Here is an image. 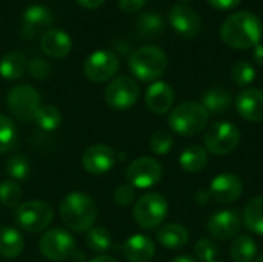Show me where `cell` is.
<instances>
[{
    "label": "cell",
    "instance_id": "1",
    "mask_svg": "<svg viewBox=\"0 0 263 262\" xmlns=\"http://www.w3.org/2000/svg\"><path fill=\"white\" fill-rule=\"evenodd\" d=\"M262 34V20L250 11L231 14L220 28L222 40L234 49L254 48L260 43Z\"/></svg>",
    "mask_w": 263,
    "mask_h": 262
},
{
    "label": "cell",
    "instance_id": "2",
    "mask_svg": "<svg viewBox=\"0 0 263 262\" xmlns=\"http://www.w3.org/2000/svg\"><path fill=\"white\" fill-rule=\"evenodd\" d=\"M59 213L68 229L74 232H86L97 219V205L91 196L74 191L62 199Z\"/></svg>",
    "mask_w": 263,
    "mask_h": 262
},
{
    "label": "cell",
    "instance_id": "3",
    "mask_svg": "<svg viewBox=\"0 0 263 262\" xmlns=\"http://www.w3.org/2000/svg\"><path fill=\"white\" fill-rule=\"evenodd\" d=\"M210 113L200 102L188 100L177 105L168 116L170 128L180 136H196L208 125Z\"/></svg>",
    "mask_w": 263,
    "mask_h": 262
},
{
    "label": "cell",
    "instance_id": "4",
    "mask_svg": "<svg viewBox=\"0 0 263 262\" xmlns=\"http://www.w3.org/2000/svg\"><path fill=\"white\" fill-rule=\"evenodd\" d=\"M168 68L166 53L159 46H143L129 59L131 73L143 82H153L162 77Z\"/></svg>",
    "mask_w": 263,
    "mask_h": 262
},
{
    "label": "cell",
    "instance_id": "5",
    "mask_svg": "<svg viewBox=\"0 0 263 262\" xmlns=\"http://www.w3.org/2000/svg\"><path fill=\"white\" fill-rule=\"evenodd\" d=\"M168 215V202L159 193H146L136 201L134 221L145 230H154L163 224Z\"/></svg>",
    "mask_w": 263,
    "mask_h": 262
},
{
    "label": "cell",
    "instance_id": "6",
    "mask_svg": "<svg viewBox=\"0 0 263 262\" xmlns=\"http://www.w3.org/2000/svg\"><path fill=\"white\" fill-rule=\"evenodd\" d=\"M203 144L206 151L225 156L234 151L240 144V131L231 122H216L205 131Z\"/></svg>",
    "mask_w": 263,
    "mask_h": 262
},
{
    "label": "cell",
    "instance_id": "7",
    "mask_svg": "<svg viewBox=\"0 0 263 262\" xmlns=\"http://www.w3.org/2000/svg\"><path fill=\"white\" fill-rule=\"evenodd\" d=\"M54 218L52 208L49 204L43 201H28L17 207L14 219L15 224L28 232V233H37L45 230Z\"/></svg>",
    "mask_w": 263,
    "mask_h": 262
},
{
    "label": "cell",
    "instance_id": "8",
    "mask_svg": "<svg viewBox=\"0 0 263 262\" xmlns=\"http://www.w3.org/2000/svg\"><path fill=\"white\" fill-rule=\"evenodd\" d=\"M6 107L17 120L31 122L40 108V94L31 85H17L8 93Z\"/></svg>",
    "mask_w": 263,
    "mask_h": 262
},
{
    "label": "cell",
    "instance_id": "9",
    "mask_svg": "<svg viewBox=\"0 0 263 262\" xmlns=\"http://www.w3.org/2000/svg\"><path fill=\"white\" fill-rule=\"evenodd\" d=\"M40 252L49 261H65L76 253V239L62 229H51L40 238Z\"/></svg>",
    "mask_w": 263,
    "mask_h": 262
},
{
    "label": "cell",
    "instance_id": "10",
    "mask_svg": "<svg viewBox=\"0 0 263 262\" xmlns=\"http://www.w3.org/2000/svg\"><path fill=\"white\" fill-rule=\"evenodd\" d=\"M119 57L108 49H99L88 56L83 63V73L91 82L100 83L111 80L119 71Z\"/></svg>",
    "mask_w": 263,
    "mask_h": 262
},
{
    "label": "cell",
    "instance_id": "11",
    "mask_svg": "<svg viewBox=\"0 0 263 262\" xmlns=\"http://www.w3.org/2000/svg\"><path fill=\"white\" fill-rule=\"evenodd\" d=\"M139 85L133 77L120 76L112 79L105 90V100L114 110H128L139 99Z\"/></svg>",
    "mask_w": 263,
    "mask_h": 262
},
{
    "label": "cell",
    "instance_id": "12",
    "mask_svg": "<svg viewBox=\"0 0 263 262\" xmlns=\"http://www.w3.org/2000/svg\"><path fill=\"white\" fill-rule=\"evenodd\" d=\"M162 165L148 156L133 161L126 168V179L134 188L146 190L154 187L162 179Z\"/></svg>",
    "mask_w": 263,
    "mask_h": 262
},
{
    "label": "cell",
    "instance_id": "13",
    "mask_svg": "<svg viewBox=\"0 0 263 262\" xmlns=\"http://www.w3.org/2000/svg\"><path fill=\"white\" fill-rule=\"evenodd\" d=\"M117 162V156L116 151L103 144H96L91 145L85 150V153L82 154V165L83 168L94 176H100L108 173L114 164Z\"/></svg>",
    "mask_w": 263,
    "mask_h": 262
},
{
    "label": "cell",
    "instance_id": "14",
    "mask_svg": "<svg viewBox=\"0 0 263 262\" xmlns=\"http://www.w3.org/2000/svg\"><path fill=\"white\" fill-rule=\"evenodd\" d=\"M243 193V182L234 173H220L210 184V195L217 204H231Z\"/></svg>",
    "mask_w": 263,
    "mask_h": 262
},
{
    "label": "cell",
    "instance_id": "15",
    "mask_svg": "<svg viewBox=\"0 0 263 262\" xmlns=\"http://www.w3.org/2000/svg\"><path fill=\"white\" fill-rule=\"evenodd\" d=\"M208 232L219 241H230L236 238L242 227V219L237 210H220L208 221Z\"/></svg>",
    "mask_w": 263,
    "mask_h": 262
},
{
    "label": "cell",
    "instance_id": "16",
    "mask_svg": "<svg viewBox=\"0 0 263 262\" xmlns=\"http://www.w3.org/2000/svg\"><path fill=\"white\" fill-rule=\"evenodd\" d=\"M170 23L177 34L186 39L196 37L202 29L200 15L188 5H174L170 11Z\"/></svg>",
    "mask_w": 263,
    "mask_h": 262
},
{
    "label": "cell",
    "instance_id": "17",
    "mask_svg": "<svg viewBox=\"0 0 263 262\" xmlns=\"http://www.w3.org/2000/svg\"><path fill=\"white\" fill-rule=\"evenodd\" d=\"M23 25H22V37L32 39L40 31L46 29L52 23V12L45 5H29L23 11Z\"/></svg>",
    "mask_w": 263,
    "mask_h": 262
},
{
    "label": "cell",
    "instance_id": "18",
    "mask_svg": "<svg viewBox=\"0 0 263 262\" xmlns=\"http://www.w3.org/2000/svg\"><path fill=\"white\" fill-rule=\"evenodd\" d=\"M237 113L248 122H263V90L245 88L236 97Z\"/></svg>",
    "mask_w": 263,
    "mask_h": 262
},
{
    "label": "cell",
    "instance_id": "19",
    "mask_svg": "<svg viewBox=\"0 0 263 262\" xmlns=\"http://www.w3.org/2000/svg\"><path fill=\"white\" fill-rule=\"evenodd\" d=\"M174 90L166 82H154L149 85L145 94L146 107L154 114H166L174 103Z\"/></svg>",
    "mask_w": 263,
    "mask_h": 262
},
{
    "label": "cell",
    "instance_id": "20",
    "mask_svg": "<svg viewBox=\"0 0 263 262\" xmlns=\"http://www.w3.org/2000/svg\"><path fill=\"white\" fill-rule=\"evenodd\" d=\"M42 51L52 59H63L72 49V40L63 29H48L40 39Z\"/></svg>",
    "mask_w": 263,
    "mask_h": 262
},
{
    "label": "cell",
    "instance_id": "21",
    "mask_svg": "<svg viewBox=\"0 0 263 262\" xmlns=\"http://www.w3.org/2000/svg\"><path fill=\"white\" fill-rule=\"evenodd\" d=\"M123 256L129 262H148L156 255V246L145 235H133L123 244Z\"/></svg>",
    "mask_w": 263,
    "mask_h": 262
},
{
    "label": "cell",
    "instance_id": "22",
    "mask_svg": "<svg viewBox=\"0 0 263 262\" xmlns=\"http://www.w3.org/2000/svg\"><path fill=\"white\" fill-rule=\"evenodd\" d=\"M157 241L170 250H179L188 242V230L180 224H165L157 232Z\"/></svg>",
    "mask_w": 263,
    "mask_h": 262
},
{
    "label": "cell",
    "instance_id": "23",
    "mask_svg": "<svg viewBox=\"0 0 263 262\" xmlns=\"http://www.w3.org/2000/svg\"><path fill=\"white\" fill-rule=\"evenodd\" d=\"M23 249L25 241L18 230L12 227L0 229V256H3L5 259H14L20 256Z\"/></svg>",
    "mask_w": 263,
    "mask_h": 262
},
{
    "label": "cell",
    "instance_id": "24",
    "mask_svg": "<svg viewBox=\"0 0 263 262\" xmlns=\"http://www.w3.org/2000/svg\"><path fill=\"white\" fill-rule=\"evenodd\" d=\"M231 102H233V99H231V93L228 90H225L222 86H214L202 94L200 103L205 107V110L208 113L222 114L231 107Z\"/></svg>",
    "mask_w": 263,
    "mask_h": 262
},
{
    "label": "cell",
    "instance_id": "25",
    "mask_svg": "<svg viewBox=\"0 0 263 262\" xmlns=\"http://www.w3.org/2000/svg\"><path fill=\"white\" fill-rule=\"evenodd\" d=\"M179 164L188 173H199L208 164V153L200 145H190L180 153Z\"/></svg>",
    "mask_w": 263,
    "mask_h": 262
},
{
    "label": "cell",
    "instance_id": "26",
    "mask_svg": "<svg viewBox=\"0 0 263 262\" xmlns=\"http://www.w3.org/2000/svg\"><path fill=\"white\" fill-rule=\"evenodd\" d=\"M28 68L26 57L18 51L6 53L0 59V76L6 80H17Z\"/></svg>",
    "mask_w": 263,
    "mask_h": 262
},
{
    "label": "cell",
    "instance_id": "27",
    "mask_svg": "<svg viewBox=\"0 0 263 262\" xmlns=\"http://www.w3.org/2000/svg\"><path fill=\"white\" fill-rule=\"evenodd\" d=\"M242 222L250 232L263 236V196L251 199L245 205Z\"/></svg>",
    "mask_w": 263,
    "mask_h": 262
},
{
    "label": "cell",
    "instance_id": "28",
    "mask_svg": "<svg viewBox=\"0 0 263 262\" xmlns=\"http://www.w3.org/2000/svg\"><path fill=\"white\" fill-rule=\"evenodd\" d=\"M230 255L234 262H253L257 255L256 241L248 235H240L231 244Z\"/></svg>",
    "mask_w": 263,
    "mask_h": 262
},
{
    "label": "cell",
    "instance_id": "29",
    "mask_svg": "<svg viewBox=\"0 0 263 262\" xmlns=\"http://www.w3.org/2000/svg\"><path fill=\"white\" fill-rule=\"evenodd\" d=\"M136 28L142 37H154L163 32L165 20L157 12H145L137 19Z\"/></svg>",
    "mask_w": 263,
    "mask_h": 262
},
{
    "label": "cell",
    "instance_id": "30",
    "mask_svg": "<svg viewBox=\"0 0 263 262\" xmlns=\"http://www.w3.org/2000/svg\"><path fill=\"white\" fill-rule=\"evenodd\" d=\"M35 124L45 131H54L62 125V113L54 105H43L35 114Z\"/></svg>",
    "mask_w": 263,
    "mask_h": 262
},
{
    "label": "cell",
    "instance_id": "31",
    "mask_svg": "<svg viewBox=\"0 0 263 262\" xmlns=\"http://www.w3.org/2000/svg\"><path fill=\"white\" fill-rule=\"evenodd\" d=\"M85 242L92 252L103 253V252L109 250V247L112 246V238H111V233L106 229H103V227H91L88 230L86 236H85Z\"/></svg>",
    "mask_w": 263,
    "mask_h": 262
},
{
    "label": "cell",
    "instance_id": "32",
    "mask_svg": "<svg viewBox=\"0 0 263 262\" xmlns=\"http://www.w3.org/2000/svg\"><path fill=\"white\" fill-rule=\"evenodd\" d=\"M0 202L9 208H17L22 204V188L15 181L11 179L0 184Z\"/></svg>",
    "mask_w": 263,
    "mask_h": 262
},
{
    "label": "cell",
    "instance_id": "33",
    "mask_svg": "<svg viewBox=\"0 0 263 262\" xmlns=\"http://www.w3.org/2000/svg\"><path fill=\"white\" fill-rule=\"evenodd\" d=\"M17 144V130L12 120L0 114V154L8 153Z\"/></svg>",
    "mask_w": 263,
    "mask_h": 262
},
{
    "label": "cell",
    "instance_id": "34",
    "mask_svg": "<svg viewBox=\"0 0 263 262\" xmlns=\"http://www.w3.org/2000/svg\"><path fill=\"white\" fill-rule=\"evenodd\" d=\"M231 79L239 86H248L256 79V69L253 68V65L250 62L240 60V62H237L233 66V69H231Z\"/></svg>",
    "mask_w": 263,
    "mask_h": 262
},
{
    "label": "cell",
    "instance_id": "35",
    "mask_svg": "<svg viewBox=\"0 0 263 262\" xmlns=\"http://www.w3.org/2000/svg\"><path fill=\"white\" fill-rule=\"evenodd\" d=\"M174 145V139H173V134L166 130H159L156 131L151 139H149V148L154 154H159V156H163V154H168L171 151Z\"/></svg>",
    "mask_w": 263,
    "mask_h": 262
},
{
    "label": "cell",
    "instance_id": "36",
    "mask_svg": "<svg viewBox=\"0 0 263 262\" xmlns=\"http://www.w3.org/2000/svg\"><path fill=\"white\" fill-rule=\"evenodd\" d=\"M6 173L12 178V181H25L29 176V162L25 156H12L6 162Z\"/></svg>",
    "mask_w": 263,
    "mask_h": 262
},
{
    "label": "cell",
    "instance_id": "37",
    "mask_svg": "<svg viewBox=\"0 0 263 262\" xmlns=\"http://www.w3.org/2000/svg\"><path fill=\"white\" fill-rule=\"evenodd\" d=\"M194 253H196L199 261L213 262L216 261V258L219 255V247L214 241H211L208 238H202L196 242Z\"/></svg>",
    "mask_w": 263,
    "mask_h": 262
},
{
    "label": "cell",
    "instance_id": "38",
    "mask_svg": "<svg viewBox=\"0 0 263 262\" xmlns=\"http://www.w3.org/2000/svg\"><path fill=\"white\" fill-rule=\"evenodd\" d=\"M136 199V188L131 184L119 185L114 191V202L120 207H126L133 204Z\"/></svg>",
    "mask_w": 263,
    "mask_h": 262
},
{
    "label": "cell",
    "instance_id": "39",
    "mask_svg": "<svg viewBox=\"0 0 263 262\" xmlns=\"http://www.w3.org/2000/svg\"><path fill=\"white\" fill-rule=\"evenodd\" d=\"M28 71L34 79H45L51 73V65L45 59L35 57L28 63Z\"/></svg>",
    "mask_w": 263,
    "mask_h": 262
},
{
    "label": "cell",
    "instance_id": "40",
    "mask_svg": "<svg viewBox=\"0 0 263 262\" xmlns=\"http://www.w3.org/2000/svg\"><path fill=\"white\" fill-rule=\"evenodd\" d=\"M145 3H146V0H117L119 8L128 14H134V12L140 11L145 6Z\"/></svg>",
    "mask_w": 263,
    "mask_h": 262
},
{
    "label": "cell",
    "instance_id": "41",
    "mask_svg": "<svg viewBox=\"0 0 263 262\" xmlns=\"http://www.w3.org/2000/svg\"><path fill=\"white\" fill-rule=\"evenodd\" d=\"M242 0H208V3L216 8V9H220V11H228V9H233L236 8Z\"/></svg>",
    "mask_w": 263,
    "mask_h": 262
},
{
    "label": "cell",
    "instance_id": "42",
    "mask_svg": "<svg viewBox=\"0 0 263 262\" xmlns=\"http://www.w3.org/2000/svg\"><path fill=\"white\" fill-rule=\"evenodd\" d=\"M77 3L86 9H96L105 3V0H77Z\"/></svg>",
    "mask_w": 263,
    "mask_h": 262
},
{
    "label": "cell",
    "instance_id": "43",
    "mask_svg": "<svg viewBox=\"0 0 263 262\" xmlns=\"http://www.w3.org/2000/svg\"><path fill=\"white\" fill-rule=\"evenodd\" d=\"M253 57H254V62H256L259 66H263V43H259V45L254 46Z\"/></svg>",
    "mask_w": 263,
    "mask_h": 262
},
{
    "label": "cell",
    "instance_id": "44",
    "mask_svg": "<svg viewBox=\"0 0 263 262\" xmlns=\"http://www.w3.org/2000/svg\"><path fill=\"white\" fill-rule=\"evenodd\" d=\"M196 199H197V202H199V204H206V202H208V199H211V195H210V191H203V190H200V191L196 195Z\"/></svg>",
    "mask_w": 263,
    "mask_h": 262
},
{
    "label": "cell",
    "instance_id": "45",
    "mask_svg": "<svg viewBox=\"0 0 263 262\" xmlns=\"http://www.w3.org/2000/svg\"><path fill=\"white\" fill-rule=\"evenodd\" d=\"M89 262H117L114 258H111V256H106V255H102V256H96V258H92Z\"/></svg>",
    "mask_w": 263,
    "mask_h": 262
},
{
    "label": "cell",
    "instance_id": "46",
    "mask_svg": "<svg viewBox=\"0 0 263 262\" xmlns=\"http://www.w3.org/2000/svg\"><path fill=\"white\" fill-rule=\"evenodd\" d=\"M171 262H199L196 261L194 258H191V256H177V258H174Z\"/></svg>",
    "mask_w": 263,
    "mask_h": 262
},
{
    "label": "cell",
    "instance_id": "47",
    "mask_svg": "<svg viewBox=\"0 0 263 262\" xmlns=\"http://www.w3.org/2000/svg\"><path fill=\"white\" fill-rule=\"evenodd\" d=\"M256 262H263V253L259 256V258H257V259H256Z\"/></svg>",
    "mask_w": 263,
    "mask_h": 262
},
{
    "label": "cell",
    "instance_id": "48",
    "mask_svg": "<svg viewBox=\"0 0 263 262\" xmlns=\"http://www.w3.org/2000/svg\"><path fill=\"white\" fill-rule=\"evenodd\" d=\"M180 2H191V0H180Z\"/></svg>",
    "mask_w": 263,
    "mask_h": 262
},
{
    "label": "cell",
    "instance_id": "49",
    "mask_svg": "<svg viewBox=\"0 0 263 262\" xmlns=\"http://www.w3.org/2000/svg\"><path fill=\"white\" fill-rule=\"evenodd\" d=\"M213 262H220V261H213Z\"/></svg>",
    "mask_w": 263,
    "mask_h": 262
}]
</instances>
